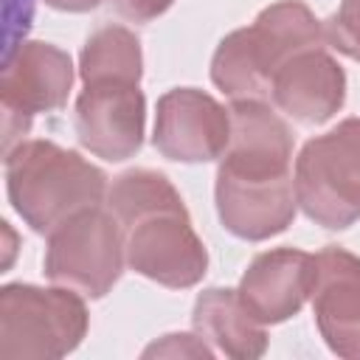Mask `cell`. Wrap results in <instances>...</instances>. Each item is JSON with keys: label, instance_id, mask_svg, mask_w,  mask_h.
Segmentation results:
<instances>
[{"label": "cell", "instance_id": "obj_8", "mask_svg": "<svg viewBox=\"0 0 360 360\" xmlns=\"http://www.w3.org/2000/svg\"><path fill=\"white\" fill-rule=\"evenodd\" d=\"M73 127L79 143L110 163L132 158L143 146L146 96L138 82H90L76 96Z\"/></svg>", "mask_w": 360, "mask_h": 360}, {"label": "cell", "instance_id": "obj_21", "mask_svg": "<svg viewBox=\"0 0 360 360\" xmlns=\"http://www.w3.org/2000/svg\"><path fill=\"white\" fill-rule=\"evenodd\" d=\"M101 0H45V6L56 8V11H73V14H82V11H90L96 8Z\"/></svg>", "mask_w": 360, "mask_h": 360}, {"label": "cell", "instance_id": "obj_16", "mask_svg": "<svg viewBox=\"0 0 360 360\" xmlns=\"http://www.w3.org/2000/svg\"><path fill=\"white\" fill-rule=\"evenodd\" d=\"M82 84L90 82H138L143 76L141 39L127 25L96 28L79 53Z\"/></svg>", "mask_w": 360, "mask_h": 360}, {"label": "cell", "instance_id": "obj_10", "mask_svg": "<svg viewBox=\"0 0 360 360\" xmlns=\"http://www.w3.org/2000/svg\"><path fill=\"white\" fill-rule=\"evenodd\" d=\"M312 312L332 354L360 360V256L329 245L312 256Z\"/></svg>", "mask_w": 360, "mask_h": 360}, {"label": "cell", "instance_id": "obj_12", "mask_svg": "<svg viewBox=\"0 0 360 360\" xmlns=\"http://www.w3.org/2000/svg\"><path fill=\"white\" fill-rule=\"evenodd\" d=\"M214 200L222 228L245 242H264L284 233L298 211L292 174L276 180H248L217 172Z\"/></svg>", "mask_w": 360, "mask_h": 360}, {"label": "cell", "instance_id": "obj_1", "mask_svg": "<svg viewBox=\"0 0 360 360\" xmlns=\"http://www.w3.org/2000/svg\"><path fill=\"white\" fill-rule=\"evenodd\" d=\"M309 48H329L323 22L307 3L278 0L262 8L253 25L222 37L211 56V82L231 101H264L276 70Z\"/></svg>", "mask_w": 360, "mask_h": 360}, {"label": "cell", "instance_id": "obj_15", "mask_svg": "<svg viewBox=\"0 0 360 360\" xmlns=\"http://www.w3.org/2000/svg\"><path fill=\"white\" fill-rule=\"evenodd\" d=\"M194 332L219 354L233 360H256L267 352L264 323L242 304L239 290L208 287L197 295L191 309Z\"/></svg>", "mask_w": 360, "mask_h": 360}, {"label": "cell", "instance_id": "obj_13", "mask_svg": "<svg viewBox=\"0 0 360 360\" xmlns=\"http://www.w3.org/2000/svg\"><path fill=\"white\" fill-rule=\"evenodd\" d=\"M270 98L295 124L318 127L343 107L346 73L326 48H309L276 70Z\"/></svg>", "mask_w": 360, "mask_h": 360}, {"label": "cell", "instance_id": "obj_14", "mask_svg": "<svg viewBox=\"0 0 360 360\" xmlns=\"http://www.w3.org/2000/svg\"><path fill=\"white\" fill-rule=\"evenodd\" d=\"M242 304L262 321L284 323L301 312L312 292V253L298 248H273L259 253L239 278Z\"/></svg>", "mask_w": 360, "mask_h": 360}, {"label": "cell", "instance_id": "obj_4", "mask_svg": "<svg viewBox=\"0 0 360 360\" xmlns=\"http://www.w3.org/2000/svg\"><path fill=\"white\" fill-rule=\"evenodd\" d=\"M298 208L326 231H343L360 219V118H343L309 138L295 158Z\"/></svg>", "mask_w": 360, "mask_h": 360}, {"label": "cell", "instance_id": "obj_3", "mask_svg": "<svg viewBox=\"0 0 360 360\" xmlns=\"http://www.w3.org/2000/svg\"><path fill=\"white\" fill-rule=\"evenodd\" d=\"M84 295L70 287L3 284L0 287V354L45 357L70 354L87 335Z\"/></svg>", "mask_w": 360, "mask_h": 360}, {"label": "cell", "instance_id": "obj_19", "mask_svg": "<svg viewBox=\"0 0 360 360\" xmlns=\"http://www.w3.org/2000/svg\"><path fill=\"white\" fill-rule=\"evenodd\" d=\"M149 354H197V357H211L214 352L208 349V343L200 335H166L163 343H155L143 352Z\"/></svg>", "mask_w": 360, "mask_h": 360}, {"label": "cell", "instance_id": "obj_18", "mask_svg": "<svg viewBox=\"0 0 360 360\" xmlns=\"http://www.w3.org/2000/svg\"><path fill=\"white\" fill-rule=\"evenodd\" d=\"M326 45L360 62V0H340L338 11L323 20Z\"/></svg>", "mask_w": 360, "mask_h": 360}, {"label": "cell", "instance_id": "obj_7", "mask_svg": "<svg viewBox=\"0 0 360 360\" xmlns=\"http://www.w3.org/2000/svg\"><path fill=\"white\" fill-rule=\"evenodd\" d=\"M124 250L129 270L172 290L200 284L208 270V250L183 202L149 211L129 222L124 228Z\"/></svg>", "mask_w": 360, "mask_h": 360}, {"label": "cell", "instance_id": "obj_9", "mask_svg": "<svg viewBox=\"0 0 360 360\" xmlns=\"http://www.w3.org/2000/svg\"><path fill=\"white\" fill-rule=\"evenodd\" d=\"M231 141V110L197 87H174L155 107V149L174 163L222 158Z\"/></svg>", "mask_w": 360, "mask_h": 360}, {"label": "cell", "instance_id": "obj_2", "mask_svg": "<svg viewBox=\"0 0 360 360\" xmlns=\"http://www.w3.org/2000/svg\"><path fill=\"white\" fill-rule=\"evenodd\" d=\"M6 191L34 233H51L68 217L101 205L107 174L76 149L31 138L6 152Z\"/></svg>", "mask_w": 360, "mask_h": 360}, {"label": "cell", "instance_id": "obj_11", "mask_svg": "<svg viewBox=\"0 0 360 360\" xmlns=\"http://www.w3.org/2000/svg\"><path fill=\"white\" fill-rule=\"evenodd\" d=\"M231 141L219 158V169L248 180L290 177L292 132L284 118L267 101H233L231 107Z\"/></svg>", "mask_w": 360, "mask_h": 360}, {"label": "cell", "instance_id": "obj_5", "mask_svg": "<svg viewBox=\"0 0 360 360\" xmlns=\"http://www.w3.org/2000/svg\"><path fill=\"white\" fill-rule=\"evenodd\" d=\"M127 264L124 231L110 208L90 205L48 233L45 276L84 298H104Z\"/></svg>", "mask_w": 360, "mask_h": 360}, {"label": "cell", "instance_id": "obj_6", "mask_svg": "<svg viewBox=\"0 0 360 360\" xmlns=\"http://www.w3.org/2000/svg\"><path fill=\"white\" fill-rule=\"evenodd\" d=\"M73 59L68 51L28 39L6 53L0 101H3V149L25 135L31 121L42 112L62 110L73 90Z\"/></svg>", "mask_w": 360, "mask_h": 360}, {"label": "cell", "instance_id": "obj_17", "mask_svg": "<svg viewBox=\"0 0 360 360\" xmlns=\"http://www.w3.org/2000/svg\"><path fill=\"white\" fill-rule=\"evenodd\" d=\"M183 197L174 188V183L155 169H129L112 180L107 188V208L118 219L121 231L135 222L138 217L166 208V205H180Z\"/></svg>", "mask_w": 360, "mask_h": 360}, {"label": "cell", "instance_id": "obj_20", "mask_svg": "<svg viewBox=\"0 0 360 360\" xmlns=\"http://www.w3.org/2000/svg\"><path fill=\"white\" fill-rule=\"evenodd\" d=\"M112 8L132 22H152L172 8L174 0H110Z\"/></svg>", "mask_w": 360, "mask_h": 360}]
</instances>
